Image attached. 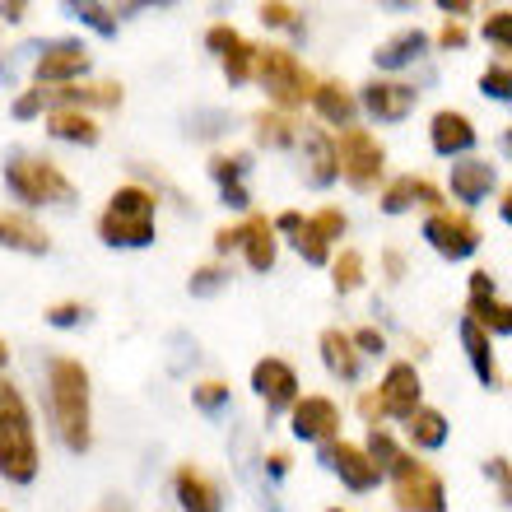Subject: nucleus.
Here are the masks:
<instances>
[{
  "mask_svg": "<svg viewBox=\"0 0 512 512\" xmlns=\"http://www.w3.org/2000/svg\"><path fill=\"white\" fill-rule=\"evenodd\" d=\"M47 415L70 452L94 447V387H89V368L70 354H56L47 364Z\"/></svg>",
  "mask_w": 512,
  "mask_h": 512,
  "instance_id": "1",
  "label": "nucleus"
},
{
  "mask_svg": "<svg viewBox=\"0 0 512 512\" xmlns=\"http://www.w3.org/2000/svg\"><path fill=\"white\" fill-rule=\"evenodd\" d=\"M38 471H42V452L24 391L10 378H0V475L10 485H33Z\"/></svg>",
  "mask_w": 512,
  "mask_h": 512,
  "instance_id": "2",
  "label": "nucleus"
},
{
  "mask_svg": "<svg viewBox=\"0 0 512 512\" xmlns=\"http://www.w3.org/2000/svg\"><path fill=\"white\" fill-rule=\"evenodd\" d=\"M154 215H159V196L149 187H126L112 191L108 210L98 215V238L108 247H149L154 243Z\"/></svg>",
  "mask_w": 512,
  "mask_h": 512,
  "instance_id": "3",
  "label": "nucleus"
},
{
  "mask_svg": "<svg viewBox=\"0 0 512 512\" xmlns=\"http://www.w3.org/2000/svg\"><path fill=\"white\" fill-rule=\"evenodd\" d=\"M252 80H261V89H266L270 103H275V112H289V117H294V108L312 103V89H317V75H312L289 47H261V52H256Z\"/></svg>",
  "mask_w": 512,
  "mask_h": 512,
  "instance_id": "4",
  "label": "nucleus"
},
{
  "mask_svg": "<svg viewBox=\"0 0 512 512\" xmlns=\"http://www.w3.org/2000/svg\"><path fill=\"white\" fill-rule=\"evenodd\" d=\"M5 187L24 205H70L75 201V182H70L52 159L42 154H14L5 163Z\"/></svg>",
  "mask_w": 512,
  "mask_h": 512,
  "instance_id": "5",
  "label": "nucleus"
},
{
  "mask_svg": "<svg viewBox=\"0 0 512 512\" xmlns=\"http://www.w3.org/2000/svg\"><path fill=\"white\" fill-rule=\"evenodd\" d=\"M336 163H340V177L354 191H378L382 173H387V149H382V140L368 126H350V131L336 135Z\"/></svg>",
  "mask_w": 512,
  "mask_h": 512,
  "instance_id": "6",
  "label": "nucleus"
},
{
  "mask_svg": "<svg viewBox=\"0 0 512 512\" xmlns=\"http://www.w3.org/2000/svg\"><path fill=\"white\" fill-rule=\"evenodd\" d=\"M387 475H391V494H396V512H447V489L429 461L401 452V461Z\"/></svg>",
  "mask_w": 512,
  "mask_h": 512,
  "instance_id": "7",
  "label": "nucleus"
},
{
  "mask_svg": "<svg viewBox=\"0 0 512 512\" xmlns=\"http://www.w3.org/2000/svg\"><path fill=\"white\" fill-rule=\"evenodd\" d=\"M424 243L438 256H447V261H466V256H475V247H480V224H475L471 215L443 205V210H433V215L424 219Z\"/></svg>",
  "mask_w": 512,
  "mask_h": 512,
  "instance_id": "8",
  "label": "nucleus"
},
{
  "mask_svg": "<svg viewBox=\"0 0 512 512\" xmlns=\"http://www.w3.org/2000/svg\"><path fill=\"white\" fill-rule=\"evenodd\" d=\"M84 70H89V47L80 38H56L42 47L33 75H38V89L42 84L47 89H66V84H80Z\"/></svg>",
  "mask_w": 512,
  "mask_h": 512,
  "instance_id": "9",
  "label": "nucleus"
},
{
  "mask_svg": "<svg viewBox=\"0 0 512 512\" xmlns=\"http://www.w3.org/2000/svg\"><path fill=\"white\" fill-rule=\"evenodd\" d=\"M322 466L331 475H340V485L354 489V494H368V489L382 485V471L368 461V452L359 443H345V438L322 443Z\"/></svg>",
  "mask_w": 512,
  "mask_h": 512,
  "instance_id": "10",
  "label": "nucleus"
},
{
  "mask_svg": "<svg viewBox=\"0 0 512 512\" xmlns=\"http://www.w3.org/2000/svg\"><path fill=\"white\" fill-rule=\"evenodd\" d=\"M419 103V89L415 84H405V80H368L364 89H359V108L373 117V122H405L410 112H415Z\"/></svg>",
  "mask_w": 512,
  "mask_h": 512,
  "instance_id": "11",
  "label": "nucleus"
},
{
  "mask_svg": "<svg viewBox=\"0 0 512 512\" xmlns=\"http://www.w3.org/2000/svg\"><path fill=\"white\" fill-rule=\"evenodd\" d=\"M289 429L298 443H331V438H340V405L331 396H298L289 410Z\"/></svg>",
  "mask_w": 512,
  "mask_h": 512,
  "instance_id": "12",
  "label": "nucleus"
},
{
  "mask_svg": "<svg viewBox=\"0 0 512 512\" xmlns=\"http://www.w3.org/2000/svg\"><path fill=\"white\" fill-rule=\"evenodd\" d=\"M205 47L219 56V66H224L229 84H247L256 75V52H261V47H252L233 24H210L205 28Z\"/></svg>",
  "mask_w": 512,
  "mask_h": 512,
  "instance_id": "13",
  "label": "nucleus"
},
{
  "mask_svg": "<svg viewBox=\"0 0 512 512\" xmlns=\"http://www.w3.org/2000/svg\"><path fill=\"white\" fill-rule=\"evenodd\" d=\"M252 391L261 396L266 415H284V410H294V401H298V373L284 364V359L266 354V359L252 368Z\"/></svg>",
  "mask_w": 512,
  "mask_h": 512,
  "instance_id": "14",
  "label": "nucleus"
},
{
  "mask_svg": "<svg viewBox=\"0 0 512 512\" xmlns=\"http://www.w3.org/2000/svg\"><path fill=\"white\" fill-rule=\"evenodd\" d=\"M382 205V215H410L415 205H424V210H443V187H433L429 177H415V173H401V177H391L387 187H382L378 196Z\"/></svg>",
  "mask_w": 512,
  "mask_h": 512,
  "instance_id": "15",
  "label": "nucleus"
},
{
  "mask_svg": "<svg viewBox=\"0 0 512 512\" xmlns=\"http://www.w3.org/2000/svg\"><path fill=\"white\" fill-rule=\"evenodd\" d=\"M173 494L182 512H224V489L215 475H205L196 461H182L173 471Z\"/></svg>",
  "mask_w": 512,
  "mask_h": 512,
  "instance_id": "16",
  "label": "nucleus"
},
{
  "mask_svg": "<svg viewBox=\"0 0 512 512\" xmlns=\"http://www.w3.org/2000/svg\"><path fill=\"white\" fill-rule=\"evenodd\" d=\"M419 396H424L419 368H415V364H405V359H396V364L387 368V378H382V387H378L382 410H387L391 419H410V415L419 410Z\"/></svg>",
  "mask_w": 512,
  "mask_h": 512,
  "instance_id": "17",
  "label": "nucleus"
},
{
  "mask_svg": "<svg viewBox=\"0 0 512 512\" xmlns=\"http://www.w3.org/2000/svg\"><path fill=\"white\" fill-rule=\"evenodd\" d=\"M429 140H433V149H438L443 159H471V149H475L480 135H475V122L466 117V112L443 108V112H433Z\"/></svg>",
  "mask_w": 512,
  "mask_h": 512,
  "instance_id": "18",
  "label": "nucleus"
},
{
  "mask_svg": "<svg viewBox=\"0 0 512 512\" xmlns=\"http://www.w3.org/2000/svg\"><path fill=\"white\" fill-rule=\"evenodd\" d=\"M447 187H452V196L461 205H480L489 201V191L499 187V173H494L489 159H457L452 173H447Z\"/></svg>",
  "mask_w": 512,
  "mask_h": 512,
  "instance_id": "19",
  "label": "nucleus"
},
{
  "mask_svg": "<svg viewBox=\"0 0 512 512\" xmlns=\"http://www.w3.org/2000/svg\"><path fill=\"white\" fill-rule=\"evenodd\" d=\"M47 94V103L52 108H122V98L126 89L122 84H112V80H98V84H66V89H42Z\"/></svg>",
  "mask_w": 512,
  "mask_h": 512,
  "instance_id": "20",
  "label": "nucleus"
},
{
  "mask_svg": "<svg viewBox=\"0 0 512 512\" xmlns=\"http://www.w3.org/2000/svg\"><path fill=\"white\" fill-rule=\"evenodd\" d=\"M312 108H317V117H322L326 126L350 131L354 117H359V94L340 80H317V89H312Z\"/></svg>",
  "mask_w": 512,
  "mask_h": 512,
  "instance_id": "21",
  "label": "nucleus"
},
{
  "mask_svg": "<svg viewBox=\"0 0 512 512\" xmlns=\"http://www.w3.org/2000/svg\"><path fill=\"white\" fill-rule=\"evenodd\" d=\"M317 345H322V364H326V373H331V378H340V382H359L364 354L354 350L350 331H340V326H326Z\"/></svg>",
  "mask_w": 512,
  "mask_h": 512,
  "instance_id": "22",
  "label": "nucleus"
},
{
  "mask_svg": "<svg viewBox=\"0 0 512 512\" xmlns=\"http://www.w3.org/2000/svg\"><path fill=\"white\" fill-rule=\"evenodd\" d=\"M461 350H466V359H471L475 378L485 382L489 391L503 387V373H499V359H494V340L480 331V326L471 322V317H461Z\"/></svg>",
  "mask_w": 512,
  "mask_h": 512,
  "instance_id": "23",
  "label": "nucleus"
},
{
  "mask_svg": "<svg viewBox=\"0 0 512 512\" xmlns=\"http://www.w3.org/2000/svg\"><path fill=\"white\" fill-rule=\"evenodd\" d=\"M303 173H308V187H331L340 177V163H336V135L331 131H308L303 140Z\"/></svg>",
  "mask_w": 512,
  "mask_h": 512,
  "instance_id": "24",
  "label": "nucleus"
},
{
  "mask_svg": "<svg viewBox=\"0 0 512 512\" xmlns=\"http://www.w3.org/2000/svg\"><path fill=\"white\" fill-rule=\"evenodd\" d=\"M275 229H270L266 215H247L243 219V256L247 266L256 270V275H266V270H275Z\"/></svg>",
  "mask_w": 512,
  "mask_h": 512,
  "instance_id": "25",
  "label": "nucleus"
},
{
  "mask_svg": "<svg viewBox=\"0 0 512 512\" xmlns=\"http://www.w3.org/2000/svg\"><path fill=\"white\" fill-rule=\"evenodd\" d=\"M47 135H52V140H66V145H98L103 126H98L89 112L47 108Z\"/></svg>",
  "mask_w": 512,
  "mask_h": 512,
  "instance_id": "26",
  "label": "nucleus"
},
{
  "mask_svg": "<svg viewBox=\"0 0 512 512\" xmlns=\"http://www.w3.org/2000/svg\"><path fill=\"white\" fill-rule=\"evenodd\" d=\"M424 52H429V33H424V28H401L396 38H387L378 52H373V66L401 70V66H410V61H419Z\"/></svg>",
  "mask_w": 512,
  "mask_h": 512,
  "instance_id": "27",
  "label": "nucleus"
},
{
  "mask_svg": "<svg viewBox=\"0 0 512 512\" xmlns=\"http://www.w3.org/2000/svg\"><path fill=\"white\" fill-rule=\"evenodd\" d=\"M0 247L42 256L47 247H52V238H47V229H42V224H33L28 215H5V210H0Z\"/></svg>",
  "mask_w": 512,
  "mask_h": 512,
  "instance_id": "28",
  "label": "nucleus"
},
{
  "mask_svg": "<svg viewBox=\"0 0 512 512\" xmlns=\"http://www.w3.org/2000/svg\"><path fill=\"white\" fill-rule=\"evenodd\" d=\"M405 433H410V443L419 452H438L447 443V415L443 410H433V405H419L415 415L405 419Z\"/></svg>",
  "mask_w": 512,
  "mask_h": 512,
  "instance_id": "29",
  "label": "nucleus"
},
{
  "mask_svg": "<svg viewBox=\"0 0 512 512\" xmlns=\"http://www.w3.org/2000/svg\"><path fill=\"white\" fill-rule=\"evenodd\" d=\"M466 317H471L489 340L512 336V303H503V298H471V303H466Z\"/></svg>",
  "mask_w": 512,
  "mask_h": 512,
  "instance_id": "30",
  "label": "nucleus"
},
{
  "mask_svg": "<svg viewBox=\"0 0 512 512\" xmlns=\"http://www.w3.org/2000/svg\"><path fill=\"white\" fill-rule=\"evenodd\" d=\"M252 126H256V140H261L266 149H289L298 140V122L289 117V112H275V108L256 112Z\"/></svg>",
  "mask_w": 512,
  "mask_h": 512,
  "instance_id": "31",
  "label": "nucleus"
},
{
  "mask_svg": "<svg viewBox=\"0 0 512 512\" xmlns=\"http://www.w3.org/2000/svg\"><path fill=\"white\" fill-rule=\"evenodd\" d=\"M359 284H364V252L345 247V252L331 261V289H336V294H354Z\"/></svg>",
  "mask_w": 512,
  "mask_h": 512,
  "instance_id": "32",
  "label": "nucleus"
},
{
  "mask_svg": "<svg viewBox=\"0 0 512 512\" xmlns=\"http://www.w3.org/2000/svg\"><path fill=\"white\" fill-rule=\"evenodd\" d=\"M247 168H252V154H215V159H210V177L219 182V191L243 187Z\"/></svg>",
  "mask_w": 512,
  "mask_h": 512,
  "instance_id": "33",
  "label": "nucleus"
},
{
  "mask_svg": "<svg viewBox=\"0 0 512 512\" xmlns=\"http://www.w3.org/2000/svg\"><path fill=\"white\" fill-rule=\"evenodd\" d=\"M294 247H298V256H303L308 266H331V243L312 229L308 215H303V224H298V233H294Z\"/></svg>",
  "mask_w": 512,
  "mask_h": 512,
  "instance_id": "34",
  "label": "nucleus"
},
{
  "mask_svg": "<svg viewBox=\"0 0 512 512\" xmlns=\"http://www.w3.org/2000/svg\"><path fill=\"white\" fill-rule=\"evenodd\" d=\"M364 452H368V461H373V466H378L382 475H387L391 466L401 461V443H396V438H391L387 429H368V443H364Z\"/></svg>",
  "mask_w": 512,
  "mask_h": 512,
  "instance_id": "35",
  "label": "nucleus"
},
{
  "mask_svg": "<svg viewBox=\"0 0 512 512\" xmlns=\"http://www.w3.org/2000/svg\"><path fill=\"white\" fill-rule=\"evenodd\" d=\"M480 33H485L489 47H499V52L512 56V10H489L485 24H480Z\"/></svg>",
  "mask_w": 512,
  "mask_h": 512,
  "instance_id": "36",
  "label": "nucleus"
},
{
  "mask_svg": "<svg viewBox=\"0 0 512 512\" xmlns=\"http://www.w3.org/2000/svg\"><path fill=\"white\" fill-rule=\"evenodd\" d=\"M191 405H196V410H201V415H219V410H224V405H229V387H224V382H196V387H191Z\"/></svg>",
  "mask_w": 512,
  "mask_h": 512,
  "instance_id": "37",
  "label": "nucleus"
},
{
  "mask_svg": "<svg viewBox=\"0 0 512 512\" xmlns=\"http://www.w3.org/2000/svg\"><path fill=\"white\" fill-rule=\"evenodd\" d=\"M256 14H261V24H266V28H294V33H303L298 5H289V0H266Z\"/></svg>",
  "mask_w": 512,
  "mask_h": 512,
  "instance_id": "38",
  "label": "nucleus"
},
{
  "mask_svg": "<svg viewBox=\"0 0 512 512\" xmlns=\"http://www.w3.org/2000/svg\"><path fill=\"white\" fill-rule=\"evenodd\" d=\"M480 94L494 98V103H512V66H489L485 75H480Z\"/></svg>",
  "mask_w": 512,
  "mask_h": 512,
  "instance_id": "39",
  "label": "nucleus"
},
{
  "mask_svg": "<svg viewBox=\"0 0 512 512\" xmlns=\"http://www.w3.org/2000/svg\"><path fill=\"white\" fill-rule=\"evenodd\" d=\"M70 14H75V19H84L89 28H98L103 38H112V33H117V19H112L108 5H70Z\"/></svg>",
  "mask_w": 512,
  "mask_h": 512,
  "instance_id": "40",
  "label": "nucleus"
},
{
  "mask_svg": "<svg viewBox=\"0 0 512 512\" xmlns=\"http://www.w3.org/2000/svg\"><path fill=\"white\" fill-rule=\"evenodd\" d=\"M224 284H229V270H224V266H201L196 275H191L187 289H191L196 298H205V294H219Z\"/></svg>",
  "mask_w": 512,
  "mask_h": 512,
  "instance_id": "41",
  "label": "nucleus"
},
{
  "mask_svg": "<svg viewBox=\"0 0 512 512\" xmlns=\"http://www.w3.org/2000/svg\"><path fill=\"white\" fill-rule=\"evenodd\" d=\"M84 317H89V308H84V303H52V308H47V322L61 326V331H70V326H80Z\"/></svg>",
  "mask_w": 512,
  "mask_h": 512,
  "instance_id": "42",
  "label": "nucleus"
},
{
  "mask_svg": "<svg viewBox=\"0 0 512 512\" xmlns=\"http://www.w3.org/2000/svg\"><path fill=\"white\" fill-rule=\"evenodd\" d=\"M466 42H471V28L461 24V19H447V24L438 28V47H443V52H466Z\"/></svg>",
  "mask_w": 512,
  "mask_h": 512,
  "instance_id": "43",
  "label": "nucleus"
},
{
  "mask_svg": "<svg viewBox=\"0 0 512 512\" xmlns=\"http://www.w3.org/2000/svg\"><path fill=\"white\" fill-rule=\"evenodd\" d=\"M485 475L499 485V499L512 508V466H508V457H489L485 461Z\"/></svg>",
  "mask_w": 512,
  "mask_h": 512,
  "instance_id": "44",
  "label": "nucleus"
},
{
  "mask_svg": "<svg viewBox=\"0 0 512 512\" xmlns=\"http://www.w3.org/2000/svg\"><path fill=\"white\" fill-rule=\"evenodd\" d=\"M42 108H47V94H42V89H28V94L14 98V117H19V122H33V117H42Z\"/></svg>",
  "mask_w": 512,
  "mask_h": 512,
  "instance_id": "45",
  "label": "nucleus"
},
{
  "mask_svg": "<svg viewBox=\"0 0 512 512\" xmlns=\"http://www.w3.org/2000/svg\"><path fill=\"white\" fill-rule=\"evenodd\" d=\"M350 340H354V350L359 354H382L387 350V336H382L378 326H359V331H350Z\"/></svg>",
  "mask_w": 512,
  "mask_h": 512,
  "instance_id": "46",
  "label": "nucleus"
},
{
  "mask_svg": "<svg viewBox=\"0 0 512 512\" xmlns=\"http://www.w3.org/2000/svg\"><path fill=\"white\" fill-rule=\"evenodd\" d=\"M359 415L368 419V429H382V419H387V410H382L378 391H364V396H359Z\"/></svg>",
  "mask_w": 512,
  "mask_h": 512,
  "instance_id": "47",
  "label": "nucleus"
},
{
  "mask_svg": "<svg viewBox=\"0 0 512 512\" xmlns=\"http://www.w3.org/2000/svg\"><path fill=\"white\" fill-rule=\"evenodd\" d=\"M215 252H219V256L243 252V224H233V229H219V233H215Z\"/></svg>",
  "mask_w": 512,
  "mask_h": 512,
  "instance_id": "48",
  "label": "nucleus"
},
{
  "mask_svg": "<svg viewBox=\"0 0 512 512\" xmlns=\"http://www.w3.org/2000/svg\"><path fill=\"white\" fill-rule=\"evenodd\" d=\"M471 298H494V275L489 270H471Z\"/></svg>",
  "mask_w": 512,
  "mask_h": 512,
  "instance_id": "49",
  "label": "nucleus"
},
{
  "mask_svg": "<svg viewBox=\"0 0 512 512\" xmlns=\"http://www.w3.org/2000/svg\"><path fill=\"white\" fill-rule=\"evenodd\" d=\"M298 224H303V215H298V210H284V215L270 219V229H275V233H289V238L298 233Z\"/></svg>",
  "mask_w": 512,
  "mask_h": 512,
  "instance_id": "50",
  "label": "nucleus"
},
{
  "mask_svg": "<svg viewBox=\"0 0 512 512\" xmlns=\"http://www.w3.org/2000/svg\"><path fill=\"white\" fill-rule=\"evenodd\" d=\"M382 266H387V280H401V275H405V256L396 252V247H387V252H382Z\"/></svg>",
  "mask_w": 512,
  "mask_h": 512,
  "instance_id": "51",
  "label": "nucleus"
},
{
  "mask_svg": "<svg viewBox=\"0 0 512 512\" xmlns=\"http://www.w3.org/2000/svg\"><path fill=\"white\" fill-rule=\"evenodd\" d=\"M438 10H443L447 19H461V14H471L475 5H471V0H438Z\"/></svg>",
  "mask_w": 512,
  "mask_h": 512,
  "instance_id": "52",
  "label": "nucleus"
},
{
  "mask_svg": "<svg viewBox=\"0 0 512 512\" xmlns=\"http://www.w3.org/2000/svg\"><path fill=\"white\" fill-rule=\"evenodd\" d=\"M266 471L280 480V475H289V452H270L266 457Z\"/></svg>",
  "mask_w": 512,
  "mask_h": 512,
  "instance_id": "53",
  "label": "nucleus"
},
{
  "mask_svg": "<svg viewBox=\"0 0 512 512\" xmlns=\"http://www.w3.org/2000/svg\"><path fill=\"white\" fill-rule=\"evenodd\" d=\"M24 10H28V5L10 0V5H0V19H5V24H19V19H24Z\"/></svg>",
  "mask_w": 512,
  "mask_h": 512,
  "instance_id": "54",
  "label": "nucleus"
},
{
  "mask_svg": "<svg viewBox=\"0 0 512 512\" xmlns=\"http://www.w3.org/2000/svg\"><path fill=\"white\" fill-rule=\"evenodd\" d=\"M499 215H503V224H512V187L503 191V201H499Z\"/></svg>",
  "mask_w": 512,
  "mask_h": 512,
  "instance_id": "55",
  "label": "nucleus"
},
{
  "mask_svg": "<svg viewBox=\"0 0 512 512\" xmlns=\"http://www.w3.org/2000/svg\"><path fill=\"white\" fill-rule=\"evenodd\" d=\"M10 364V345H5V340H0V368Z\"/></svg>",
  "mask_w": 512,
  "mask_h": 512,
  "instance_id": "56",
  "label": "nucleus"
},
{
  "mask_svg": "<svg viewBox=\"0 0 512 512\" xmlns=\"http://www.w3.org/2000/svg\"><path fill=\"white\" fill-rule=\"evenodd\" d=\"M503 149H508V154H512V126H508V131H503Z\"/></svg>",
  "mask_w": 512,
  "mask_h": 512,
  "instance_id": "57",
  "label": "nucleus"
},
{
  "mask_svg": "<svg viewBox=\"0 0 512 512\" xmlns=\"http://www.w3.org/2000/svg\"><path fill=\"white\" fill-rule=\"evenodd\" d=\"M326 512H350V508H326Z\"/></svg>",
  "mask_w": 512,
  "mask_h": 512,
  "instance_id": "58",
  "label": "nucleus"
},
{
  "mask_svg": "<svg viewBox=\"0 0 512 512\" xmlns=\"http://www.w3.org/2000/svg\"><path fill=\"white\" fill-rule=\"evenodd\" d=\"M0 512H5V508H0Z\"/></svg>",
  "mask_w": 512,
  "mask_h": 512,
  "instance_id": "59",
  "label": "nucleus"
}]
</instances>
